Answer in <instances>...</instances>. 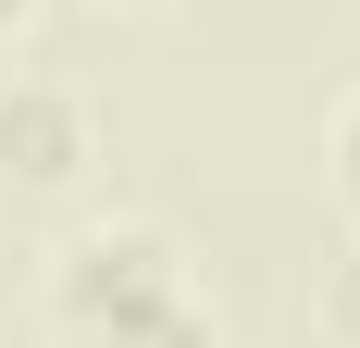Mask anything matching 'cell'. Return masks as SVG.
Here are the masks:
<instances>
[{
	"mask_svg": "<svg viewBox=\"0 0 360 348\" xmlns=\"http://www.w3.org/2000/svg\"><path fill=\"white\" fill-rule=\"evenodd\" d=\"M323 149H335V199L360 211V87L335 100V125H323Z\"/></svg>",
	"mask_w": 360,
	"mask_h": 348,
	"instance_id": "obj_3",
	"label": "cell"
},
{
	"mask_svg": "<svg viewBox=\"0 0 360 348\" xmlns=\"http://www.w3.org/2000/svg\"><path fill=\"white\" fill-rule=\"evenodd\" d=\"M323 323H335V336L360 348V237L335 249V274H323Z\"/></svg>",
	"mask_w": 360,
	"mask_h": 348,
	"instance_id": "obj_4",
	"label": "cell"
},
{
	"mask_svg": "<svg viewBox=\"0 0 360 348\" xmlns=\"http://www.w3.org/2000/svg\"><path fill=\"white\" fill-rule=\"evenodd\" d=\"M87 162H100V112H87V87H63V75H13V87H0V174L37 187V199H63V187H87Z\"/></svg>",
	"mask_w": 360,
	"mask_h": 348,
	"instance_id": "obj_2",
	"label": "cell"
},
{
	"mask_svg": "<svg viewBox=\"0 0 360 348\" xmlns=\"http://www.w3.org/2000/svg\"><path fill=\"white\" fill-rule=\"evenodd\" d=\"M25 25H37V0H0V37H25Z\"/></svg>",
	"mask_w": 360,
	"mask_h": 348,
	"instance_id": "obj_5",
	"label": "cell"
},
{
	"mask_svg": "<svg viewBox=\"0 0 360 348\" xmlns=\"http://www.w3.org/2000/svg\"><path fill=\"white\" fill-rule=\"evenodd\" d=\"M37 311L63 336H199V286H186V249L162 224H87L50 249Z\"/></svg>",
	"mask_w": 360,
	"mask_h": 348,
	"instance_id": "obj_1",
	"label": "cell"
},
{
	"mask_svg": "<svg viewBox=\"0 0 360 348\" xmlns=\"http://www.w3.org/2000/svg\"><path fill=\"white\" fill-rule=\"evenodd\" d=\"M100 13H162V0H100Z\"/></svg>",
	"mask_w": 360,
	"mask_h": 348,
	"instance_id": "obj_6",
	"label": "cell"
}]
</instances>
